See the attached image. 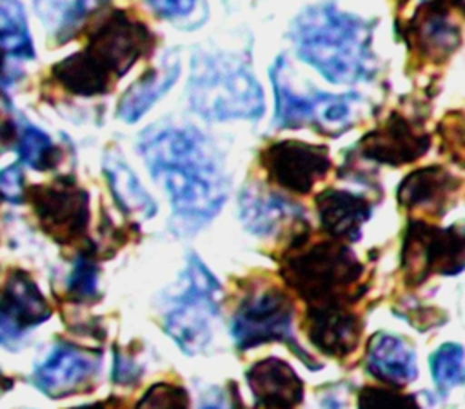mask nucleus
I'll return each instance as SVG.
<instances>
[{
  "instance_id": "obj_1",
  "label": "nucleus",
  "mask_w": 465,
  "mask_h": 409,
  "mask_svg": "<svg viewBox=\"0 0 465 409\" xmlns=\"http://www.w3.org/2000/svg\"><path fill=\"white\" fill-rule=\"evenodd\" d=\"M138 151L171 198L178 231L207 224L227 198V180L211 142L189 127L147 129Z\"/></svg>"
},
{
  "instance_id": "obj_2",
  "label": "nucleus",
  "mask_w": 465,
  "mask_h": 409,
  "mask_svg": "<svg viewBox=\"0 0 465 409\" xmlns=\"http://www.w3.org/2000/svg\"><path fill=\"white\" fill-rule=\"evenodd\" d=\"M153 47L154 35L143 20L125 9H113L94 24L80 51L51 67V78L78 96L105 95Z\"/></svg>"
},
{
  "instance_id": "obj_3",
  "label": "nucleus",
  "mask_w": 465,
  "mask_h": 409,
  "mask_svg": "<svg viewBox=\"0 0 465 409\" xmlns=\"http://www.w3.org/2000/svg\"><path fill=\"white\" fill-rule=\"evenodd\" d=\"M291 38L300 58L332 84H354L374 75L372 24L334 4L307 7L294 18Z\"/></svg>"
},
{
  "instance_id": "obj_4",
  "label": "nucleus",
  "mask_w": 465,
  "mask_h": 409,
  "mask_svg": "<svg viewBox=\"0 0 465 409\" xmlns=\"http://www.w3.org/2000/svg\"><path fill=\"white\" fill-rule=\"evenodd\" d=\"M191 109L205 120H256L263 115V91L251 69L225 55H194L187 84Z\"/></svg>"
},
{
  "instance_id": "obj_5",
  "label": "nucleus",
  "mask_w": 465,
  "mask_h": 409,
  "mask_svg": "<svg viewBox=\"0 0 465 409\" xmlns=\"http://www.w3.org/2000/svg\"><path fill=\"white\" fill-rule=\"evenodd\" d=\"M309 234L289 244L282 260V278L309 305L347 302L363 267L341 240L331 238L307 244Z\"/></svg>"
},
{
  "instance_id": "obj_6",
  "label": "nucleus",
  "mask_w": 465,
  "mask_h": 409,
  "mask_svg": "<svg viewBox=\"0 0 465 409\" xmlns=\"http://www.w3.org/2000/svg\"><path fill=\"white\" fill-rule=\"evenodd\" d=\"M285 67L287 62L283 56H280L271 67V80L276 98L274 122L280 127H302L311 124L320 133L336 136L356 124V107L361 102L356 93H314L311 96L298 95L287 84Z\"/></svg>"
},
{
  "instance_id": "obj_7",
  "label": "nucleus",
  "mask_w": 465,
  "mask_h": 409,
  "mask_svg": "<svg viewBox=\"0 0 465 409\" xmlns=\"http://www.w3.org/2000/svg\"><path fill=\"white\" fill-rule=\"evenodd\" d=\"M183 280L182 294L165 314V331L183 353L194 354L211 340L209 322L218 313L220 284L194 254L189 258Z\"/></svg>"
},
{
  "instance_id": "obj_8",
  "label": "nucleus",
  "mask_w": 465,
  "mask_h": 409,
  "mask_svg": "<svg viewBox=\"0 0 465 409\" xmlns=\"http://www.w3.org/2000/svg\"><path fill=\"white\" fill-rule=\"evenodd\" d=\"M292 302L287 293L280 289L272 287L249 294L238 305L231 324L236 347L247 351L267 342H285L296 356H300L311 369H316V362L292 336Z\"/></svg>"
},
{
  "instance_id": "obj_9",
  "label": "nucleus",
  "mask_w": 465,
  "mask_h": 409,
  "mask_svg": "<svg viewBox=\"0 0 465 409\" xmlns=\"http://www.w3.org/2000/svg\"><path fill=\"white\" fill-rule=\"evenodd\" d=\"M40 229L62 245L78 244L89 225V195L74 178L62 176L25 191Z\"/></svg>"
},
{
  "instance_id": "obj_10",
  "label": "nucleus",
  "mask_w": 465,
  "mask_h": 409,
  "mask_svg": "<svg viewBox=\"0 0 465 409\" xmlns=\"http://www.w3.org/2000/svg\"><path fill=\"white\" fill-rule=\"evenodd\" d=\"M260 164L272 184L305 195L327 175L331 158L325 145L280 140L262 149Z\"/></svg>"
},
{
  "instance_id": "obj_11",
  "label": "nucleus",
  "mask_w": 465,
  "mask_h": 409,
  "mask_svg": "<svg viewBox=\"0 0 465 409\" xmlns=\"http://www.w3.org/2000/svg\"><path fill=\"white\" fill-rule=\"evenodd\" d=\"M100 353L71 344L56 345L35 369V385L51 398H64L80 391L98 371Z\"/></svg>"
},
{
  "instance_id": "obj_12",
  "label": "nucleus",
  "mask_w": 465,
  "mask_h": 409,
  "mask_svg": "<svg viewBox=\"0 0 465 409\" xmlns=\"http://www.w3.org/2000/svg\"><path fill=\"white\" fill-rule=\"evenodd\" d=\"M303 327L318 351L336 358L352 353L361 334V322L345 302L311 304Z\"/></svg>"
},
{
  "instance_id": "obj_13",
  "label": "nucleus",
  "mask_w": 465,
  "mask_h": 409,
  "mask_svg": "<svg viewBox=\"0 0 465 409\" xmlns=\"http://www.w3.org/2000/svg\"><path fill=\"white\" fill-rule=\"evenodd\" d=\"M49 316L51 307L33 278L22 269L11 271L0 300V344H11Z\"/></svg>"
},
{
  "instance_id": "obj_14",
  "label": "nucleus",
  "mask_w": 465,
  "mask_h": 409,
  "mask_svg": "<svg viewBox=\"0 0 465 409\" xmlns=\"http://www.w3.org/2000/svg\"><path fill=\"white\" fill-rule=\"evenodd\" d=\"M243 225L258 236H271L289 227L294 233L307 231V220L298 205L260 185H245L238 196Z\"/></svg>"
},
{
  "instance_id": "obj_15",
  "label": "nucleus",
  "mask_w": 465,
  "mask_h": 409,
  "mask_svg": "<svg viewBox=\"0 0 465 409\" xmlns=\"http://www.w3.org/2000/svg\"><path fill=\"white\" fill-rule=\"evenodd\" d=\"M460 31L447 16L441 0L423 2L405 25V42L420 56L432 62L447 60L460 45Z\"/></svg>"
},
{
  "instance_id": "obj_16",
  "label": "nucleus",
  "mask_w": 465,
  "mask_h": 409,
  "mask_svg": "<svg viewBox=\"0 0 465 409\" xmlns=\"http://www.w3.org/2000/svg\"><path fill=\"white\" fill-rule=\"evenodd\" d=\"M429 136L418 129L401 115H391L378 129L369 131L360 149L365 158L389 165H403L414 162L429 149Z\"/></svg>"
},
{
  "instance_id": "obj_17",
  "label": "nucleus",
  "mask_w": 465,
  "mask_h": 409,
  "mask_svg": "<svg viewBox=\"0 0 465 409\" xmlns=\"http://www.w3.org/2000/svg\"><path fill=\"white\" fill-rule=\"evenodd\" d=\"M245 376L256 405L262 409H294L303 398V382L280 358L271 356L252 364Z\"/></svg>"
},
{
  "instance_id": "obj_18",
  "label": "nucleus",
  "mask_w": 465,
  "mask_h": 409,
  "mask_svg": "<svg viewBox=\"0 0 465 409\" xmlns=\"http://www.w3.org/2000/svg\"><path fill=\"white\" fill-rule=\"evenodd\" d=\"M365 367L376 380L394 387L411 384L418 376L412 345L405 338L389 333H376L369 338Z\"/></svg>"
},
{
  "instance_id": "obj_19",
  "label": "nucleus",
  "mask_w": 465,
  "mask_h": 409,
  "mask_svg": "<svg viewBox=\"0 0 465 409\" xmlns=\"http://www.w3.org/2000/svg\"><path fill=\"white\" fill-rule=\"evenodd\" d=\"M322 229L336 240H356L363 222L371 216V204L356 193L325 189L316 196Z\"/></svg>"
},
{
  "instance_id": "obj_20",
  "label": "nucleus",
  "mask_w": 465,
  "mask_h": 409,
  "mask_svg": "<svg viewBox=\"0 0 465 409\" xmlns=\"http://www.w3.org/2000/svg\"><path fill=\"white\" fill-rule=\"evenodd\" d=\"M458 180L440 165H427L407 175L398 187V202L409 211L438 213L458 189Z\"/></svg>"
},
{
  "instance_id": "obj_21",
  "label": "nucleus",
  "mask_w": 465,
  "mask_h": 409,
  "mask_svg": "<svg viewBox=\"0 0 465 409\" xmlns=\"http://www.w3.org/2000/svg\"><path fill=\"white\" fill-rule=\"evenodd\" d=\"M180 75V62L174 56L163 58L156 67L147 69L120 98L118 118L124 122H136L142 115L171 89Z\"/></svg>"
},
{
  "instance_id": "obj_22",
  "label": "nucleus",
  "mask_w": 465,
  "mask_h": 409,
  "mask_svg": "<svg viewBox=\"0 0 465 409\" xmlns=\"http://www.w3.org/2000/svg\"><path fill=\"white\" fill-rule=\"evenodd\" d=\"M104 171H105L111 193L124 213L138 220H147L154 216L156 213L154 200L142 187L136 175L131 171V167L125 162H122L120 156L116 155L105 156Z\"/></svg>"
},
{
  "instance_id": "obj_23",
  "label": "nucleus",
  "mask_w": 465,
  "mask_h": 409,
  "mask_svg": "<svg viewBox=\"0 0 465 409\" xmlns=\"http://www.w3.org/2000/svg\"><path fill=\"white\" fill-rule=\"evenodd\" d=\"M105 4L107 0H35V9L51 36L65 42Z\"/></svg>"
},
{
  "instance_id": "obj_24",
  "label": "nucleus",
  "mask_w": 465,
  "mask_h": 409,
  "mask_svg": "<svg viewBox=\"0 0 465 409\" xmlns=\"http://www.w3.org/2000/svg\"><path fill=\"white\" fill-rule=\"evenodd\" d=\"M0 51L24 60L35 56L24 5L18 0H0Z\"/></svg>"
},
{
  "instance_id": "obj_25",
  "label": "nucleus",
  "mask_w": 465,
  "mask_h": 409,
  "mask_svg": "<svg viewBox=\"0 0 465 409\" xmlns=\"http://www.w3.org/2000/svg\"><path fill=\"white\" fill-rule=\"evenodd\" d=\"M15 149L18 151L22 164L38 171L53 169L56 164H60L62 158L60 147H56L42 129L31 125L25 120L18 124Z\"/></svg>"
},
{
  "instance_id": "obj_26",
  "label": "nucleus",
  "mask_w": 465,
  "mask_h": 409,
  "mask_svg": "<svg viewBox=\"0 0 465 409\" xmlns=\"http://www.w3.org/2000/svg\"><path fill=\"white\" fill-rule=\"evenodd\" d=\"M432 380L441 394L452 387L465 384V351L460 344L447 342L440 345L430 356Z\"/></svg>"
},
{
  "instance_id": "obj_27",
  "label": "nucleus",
  "mask_w": 465,
  "mask_h": 409,
  "mask_svg": "<svg viewBox=\"0 0 465 409\" xmlns=\"http://www.w3.org/2000/svg\"><path fill=\"white\" fill-rule=\"evenodd\" d=\"M98 285V264L94 258V247H84L67 280V296L73 302H87L96 294Z\"/></svg>"
},
{
  "instance_id": "obj_28",
  "label": "nucleus",
  "mask_w": 465,
  "mask_h": 409,
  "mask_svg": "<svg viewBox=\"0 0 465 409\" xmlns=\"http://www.w3.org/2000/svg\"><path fill=\"white\" fill-rule=\"evenodd\" d=\"M358 409H421L416 396L391 387L367 385L358 394Z\"/></svg>"
},
{
  "instance_id": "obj_29",
  "label": "nucleus",
  "mask_w": 465,
  "mask_h": 409,
  "mask_svg": "<svg viewBox=\"0 0 465 409\" xmlns=\"http://www.w3.org/2000/svg\"><path fill=\"white\" fill-rule=\"evenodd\" d=\"M134 409H189V396L182 385L158 382L143 393Z\"/></svg>"
},
{
  "instance_id": "obj_30",
  "label": "nucleus",
  "mask_w": 465,
  "mask_h": 409,
  "mask_svg": "<svg viewBox=\"0 0 465 409\" xmlns=\"http://www.w3.org/2000/svg\"><path fill=\"white\" fill-rule=\"evenodd\" d=\"M24 173L20 164H11L0 171V198L11 204H18L25 198Z\"/></svg>"
},
{
  "instance_id": "obj_31",
  "label": "nucleus",
  "mask_w": 465,
  "mask_h": 409,
  "mask_svg": "<svg viewBox=\"0 0 465 409\" xmlns=\"http://www.w3.org/2000/svg\"><path fill=\"white\" fill-rule=\"evenodd\" d=\"M147 5L162 18L185 16L194 9L196 0H145Z\"/></svg>"
},
{
  "instance_id": "obj_32",
  "label": "nucleus",
  "mask_w": 465,
  "mask_h": 409,
  "mask_svg": "<svg viewBox=\"0 0 465 409\" xmlns=\"http://www.w3.org/2000/svg\"><path fill=\"white\" fill-rule=\"evenodd\" d=\"M198 409H240V398L236 391L229 393L227 389H214L202 400Z\"/></svg>"
},
{
  "instance_id": "obj_33",
  "label": "nucleus",
  "mask_w": 465,
  "mask_h": 409,
  "mask_svg": "<svg viewBox=\"0 0 465 409\" xmlns=\"http://www.w3.org/2000/svg\"><path fill=\"white\" fill-rule=\"evenodd\" d=\"M140 376V371H138V364H134V360L131 356H125V354H116L114 358V373H113V378L116 384H122V385H127V384H134Z\"/></svg>"
},
{
  "instance_id": "obj_34",
  "label": "nucleus",
  "mask_w": 465,
  "mask_h": 409,
  "mask_svg": "<svg viewBox=\"0 0 465 409\" xmlns=\"http://www.w3.org/2000/svg\"><path fill=\"white\" fill-rule=\"evenodd\" d=\"M107 405H109V402H94V404H85V405H78V407H71V409H109Z\"/></svg>"
},
{
  "instance_id": "obj_35",
  "label": "nucleus",
  "mask_w": 465,
  "mask_h": 409,
  "mask_svg": "<svg viewBox=\"0 0 465 409\" xmlns=\"http://www.w3.org/2000/svg\"><path fill=\"white\" fill-rule=\"evenodd\" d=\"M11 385H13V380L4 376V373L0 371V394H4L7 389H11Z\"/></svg>"
},
{
  "instance_id": "obj_36",
  "label": "nucleus",
  "mask_w": 465,
  "mask_h": 409,
  "mask_svg": "<svg viewBox=\"0 0 465 409\" xmlns=\"http://www.w3.org/2000/svg\"><path fill=\"white\" fill-rule=\"evenodd\" d=\"M447 7L449 5H452V7H456V9H460L461 13H465V0H441Z\"/></svg>"
},
{
  "instance_id": "obj_37",
  "label": "nucleus",
  "mask_w": 465,
  "mask_h": 409,
  "mask_svg": "<svg viewBox=\"0 0 465 409\" xmlns=\"http://www.w3.org/2000/svg\"><path fill=\"white\" fill-rule=\"evenodd\" d=\"M2 73H4V58H2V53H0V78H2Z\"/></svg>"
}]
</instances>
